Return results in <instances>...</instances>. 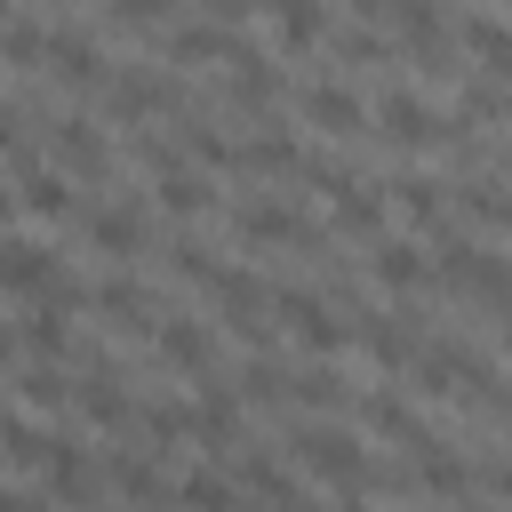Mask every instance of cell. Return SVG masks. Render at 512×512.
<instances>
[{
	"instance_id": "ffe728a7",
	"label": "cell",
	"mask_w": 512,
	"mask_h": 512,
	"mask_svg": "<svg viewBox=\"0 0 512 512\" xmlns=\"http://www.w3.org/2000/svg\"><path fill=\"white\" fill-rule=\"evenodd\" d=\"M184 440H192V408L184 400H144L136 408V448L144 456H176Z\"/></svg>"
},
{
	"instance_id": "cb8c5ba5",
	"label": "cell",
	"mask_w": 512,
	"mask_h": 512,
	"mask_svg": "<svg viewBox=\"0 0 512 512\" xmlns=\"http://www.w3.org/2000/svg\"><path fill=\"white\" fill-rule=\"evenodd\" d=\"M328 48H336V64H352V72H384V64H392V40H384L376 24H328Z\"/></svg>"
},
{
	"instance_id": "7bdbcfd3",
	"label": "cell",
	"mask_w": 512,
	"mask_h": 512,
	"mask_svg": "<svg viewBox=\"0 0 512 512\" xmlns=\"http://www.w3.org/2000/svg\"><path fill=\"white\" fill-rule=\"evenodd\" d=\"M16 344H24V336H16V328H0V360H8V352H16Z\"/></svg>"
},
{
	"instance_id": "f35d334b",
	"label": "cell",
	"mask_w": 512,
	"mask_h": 512,
	"mask_svg": "<svg viewBox=\"0 0 512 512\" xmlns=\"http://www.w3.org/2000/svg\"><path fill=\"white\" fill-rule=\"evenodd\" d=\"M168 8H176V0H112L104 24H120V32H152V24H168Z\"/></svg>"
},
{
	"instance_id": "7402d4cb",
	"label": "cell",
	"mask_w": 512,
	"mask_h": 512,
	"mask_svg": "<svg viewBox=\"0 0 512 512\" xmlns=\"http://www.w3.org/2000/svg\"><path fill=\"white\" fill-rule=\"evenodd\" d=\"M368 272H376L384 288H400V296L432 288V264H424V248H416V240H376V248H368Z\"/></svg>"
},
{
	"instance_id": "ac0fdd59",
	"label": "cell",
	"mask_w": 512,
	"mask_h": 512,
	"mask_svg": "<svg viewBox=\"0 0 512 512\" xmlns=\"http://www.w3.org/2000/svg\"><path fill=\"white\" fill-rule=\"evenodd\" d=\"M296 104H304V120H312V128H328V136H368L360 96H352V88H336V80H312Z\"/></svg>"
},
{
	"instance_id": "836d02e7",
	"label": "cell",
	"mask_w": 512,
	"mask_h": 512,
	"mask_svg": "<svg viewBox=\"0 0 512 512\" xmlns=\"http://www.w3.org/2000/svg\"><path fill=\"white\" fill-rule=\"evenodd\" d=\"M16 400H24V408H64V400H72V376H64V360H32V368L16 376Z\"/></svg>"
},
{
	"instance_id": "8d00e7d4",
	"label": "cell",
	"mask_w": 512,
	"mask_h": 512,
	"mask_svg": "<svg viewBox=\"0 0 512 512\" xmlns=\"http://www.w3.org/2000/svg\"><path fill=\"white\" fill-rule=\"evenodd\" d=\"M136 160H144V168H152L160 184L192 168V160H184V144H176V128H168V136H152V128H136Z\"/></svg>"
},
{
	"instance_id": "52a82bcc",
	"label": "cell",
	"mask_w": 512,
	"mask_h": 512,
	"mask_svg": "<svg viewBox=\"0 0 512 512\" xmlns=\"http://www.w3.org/2000/svg\"><path fill=\"white\" fill-rule=\"evenodd\" d=\"M0 288H8V296H32V304H56V296L72 288V272H64V256H48L40 240H8V232H0Z\"/></svg>"
},
{
	"instance_id": "44dd1931",
	"label": "cell",
	"mask_w": 512,
	"mask_h": 512,
	"mask_svg": "<svg viewBox=\"0 0 512 512\" xmlns=\"http://www.w3.org/2000/svg\"><path fill=\"white\" fill-rule=\"evenodd\" d=\"M456 48H472L480 72L512 88V24H504V16H464V24H456Z\"/></svg>"
},
{
	"instance_id": "7c38bea8",
	"label": "cell",
	"mask_w": 512,
	"mask_h": 512,
	"mask_svg": "<svg viewBox=\"0 0 512 512\" xmlns=\"http://www.w3.org/2000/svg\"><path fill=\"white\" fill-rule=\"evenodd\" d=\"M152 344H160V360H168V368H184V376H216V328H208V320L168 312V320L152 328Z\"/></svg>"
},
{
	"instance_id": "b9f144b4",
	"label": "cell",
	"mask_w": 512,
	"mask_h": 512,
	"mask_svg": "<svg viewBox=\"0 0 512 512\" xmlns=\"http://www.w3.org/2000/svg\"><path fill=\"white\" fill-rule=\"evenodd\" d=\"M0 512H48V504H40V496H24V488H8V480H0Z\"/></svg>"
},
{
	"instance_id": "30bf717a",
	"label": "cell",
	"mask_w": 512,
	"mask_h": 512,
	"mask_svg": "<svg viewBox=\"0 0 512 512\" xmlns=\"http://www.w3.org/2000/svg\"><path fill=\"white\" fill-rule=\"evenodd\" d=\"M48 80H64V88H104V48H96V32H80V24H56L48 32V64H40Z\"/></svg>"
},
{
	"instance_id": "7a4b0ae2",
	"label": "cell",
	"mask_w": 512,
	"mask_h": 512,
	"mask_svg": "<svg viewBox=\"0 0 512 512\" xmlns=\"http://www.w3.org/2000/svg\"><path fill=\"white\" fill-rule=\"evenodd\" d=\"M368 128H376L392 152H448V120H440V112H424L408 88H376Z\"/></svg>"
},
{
	"instance_id": "8992f818",
	"label": "cell",
	"mask_w": 512,
	"mask_h": 512,
	"mask_svg": "<svg viewBox=\"0 0 512 512\" xmlns=\"http://www.w3.org/2000/svg\"><path fill=\"white\" fill-rule=\"evenodd\" d=\"M88 312H96L112 336H144V328H160L176 304H160V296H152L144 280H128V272H104V280L88 288Z\"/></svg>"
},
{
	"instance_id": "ab89813d",
	"label": "cell",
	"mask_w": 512,
	"mask_h": 512,
	"mask_svg": "<svg viewBox=\"0 0 512 512\" xmlns=\"http://www.w3.org/2000/svg\"><path fill=\"white\" fill-rule=\"evenodd\" d=\"M200 8H208V24H224V32H232V24H248L264 0H200Z\"/></svg>"
},
{
	"instance_id": "74e56055",
	"label": "cell",
	"mask_w": 512,
	"mask_h": 512,
	"mask_svg": "<svg viewBox=\"0 0 512 512\" xmlns=\"http://www.w3.org/2000/svg\"><path fill=\"white\" fill-rule=\"evenodd\" d=\"M216 264H224V256H216V248H200L192 232H184V240H168V272H176V280H200V288H208V280H216Z\"/></svg>"
},
{
	"instance_id": "4316f807",
	"label": "cell",
	"mask_w": 512,
	"mask_h": 512,
	"mask_svg": "<svg viewBox=\"0 0 512 512\" xmlns=\"http://www.w3.org/2000/svg\"><path fill=\"white\" fill-rule=\"evenodd\" d=\"M24 352H32V360H72V312L32 304V312H24Z\"/></svg>"
},
{
	"instance_id": "603a6c76",
	"label": "cell",
	"mask_w": 512,
	"mask_h": 512,
	"mask_svg": "<svg viewBox=\"0 0 512 512\" xmlns=\"http://www.w3.org/2000/svg\"><path fill=\"white\" fill-rule=\"evenodd\" d=\"M264 16H272V32H280V48H320L328 40V8L320 0H264Z\"/></svg>"
},
{
	"instance_id": "60d3db41",
	"label": "cell",
	"mask_w": 512,
	"mask_h": 512,
	"mask_svg": "<svg viewBox=\"0 0 512 512\" xmlns=\"http://www.w3.org/2000/svg\"><path fill=\"white\" fill-rule=\"evenodd\" d=\"M16 120H24V104H0V160L24 144V136H16Z\"/></svg>"
},
{
	"instance_id": "9c48e42d",
	"label": "cell",
	"mask_w": 512,
	"mask_h": 512,
	"mask_svg": "<svg viewBox=\"0 0 512 512\" xmlns=\"http://www.w3.org/2000/svg\"><path fill=\"white\" fill-rule=\"evenodd\" d=\"M240 416H248L240 384H224V376H200V400H192V440L224 456V448H240Z\"/></svg>"
},
{
	"instance_id": "e575fe53",
	"label": "cell",
	"mask_w": 512,
	"mask_h": 512,
	"mask_svg": "<svg viewBox=\"0 0 512 512\" xmlns=\"http://www.w3.org/2000/svg\"><path fill=\"white\" fill-rule=\"evenodd\" d=\"M176 504H184V512H240L232 480H216V472H184V480H176Z\"/></svg>"
},
{
	"instance_id": "d4e9b609",
	"label": "cell",
	"mask_w": 512,
	"mask_h": 512,
	"mask_svg": "<svg viewBox=\"0 0 512 512\" xmlns=\"http://www.w3.org/2000/svg\"><path fill=\"white\" fill-rule=\"evenodd\" d=\"M328 208H336V232H344V240H376V232H384V184H368V176H360L344 200H328Z\"/></svg>"
},
{
	"instance_id": "277c9868",
	"label": "cell",
	"mask_w": 512,
	"mask_h": 512,
	"mask_svg": "<svg viewBox=\"0 0 512 512\" xmlns=\"http://www.w3.org/2000/svg\"><path fill=\"white\" fill-rule=\"evenodd\" d=\"M272 320H280L304 352H336V344L352 336V328H344V312H336L320 288H296V280H280V288H272Z\"/></svg>"
},
{
	"instance_id": "ba28073f",
	"label": "cell",
	"mask_w": 512,
	"mask_h": 512,
	"mask_svg": "<svg viewBox=\"0 0 512 512\" xmlns=\"http://www.w3.org/2000/svg\"><path fill=\"white\" fill-rule=\"evenodd\" d=\"M88 240H96V256H144V240H152V208L144 200H96L88 208Z\"/></svg>"
},
{
	"instance_id": "5b68a950",
	"label": "cell",
	"mask_w": 512,
	"mask_h": 512,
	"mask_svg": "<svg viewBox=\"0 0 512 512\" xmlns=\"http://www.w3.org/2000/svg\"><path fill=\"white\" fill-rule=\"evenodd\" d=\"M96 96H104V112H112L120 128H136V120H152V112H176V80L152 72V64H112Z\"/></svg>"
},
{
	"instance_id": "ee69618b",
	"label": "cell",
	"mask_w": 512,
	"mask_h": 512,
	"mask_svg": "<svg viewBox=\"0 0 512 512\" xmlns=\"http://www.w3.org/2000/svg\"><path fill=\"white\" fill-rule=\"evenodd\" d=\"M496 176H512V144H496Z\"/></svg>"
},
{
	"instance_id": "e0dca14e",
	"label": "cell",
	"mask_w": 512,
	"mask_h": 512,
	"mask_svg": "<svg viewBox=\"0 0 512 512\" xmlns=\"http://www.w3.org/2000/svg\"><path fill=\"white\" fill-rule=\"evenodd\" d=\"M456 296H472V304H488L496 320H512V256L472 248V256H464V272H456Z\"/></svg>"
},
{
	"instance_id": "9a60e30c",
	"label": "cell",
	"mask_w": 512,
	"mask_h": 512,
	"mask_svg": "<svg viewBox=\"0 0 512 512\" xmlns=\"http://www.w3.org/2000/svg\"><path fill=\"white\" fill-rule=\"evenodd\" d=\"M160 48H168V64H232L240 32H224V24H208V16H184V24L160 32Z\"/></svg>"
},
{
	"instance_id": "f1b7e54d",
	"label": "cell",
	"mask_w": 512,
	"mask_h": 512,
	"mask_svg": "<svg viewBox=\"0 0 512 512\" xmlns=\"http://www.w3.org/2000/svg\"><path fill=\"white\" fill-rule=\"evenodd\" d=\"M16 200H24L32 216H72V208H80V192H72L64 168H32V176L16 184Z\"/></svg>"
},
{
	"instance_id": "f6af8a7d",
	"label": "cell",
	"mask_w": 512,
	"mask_h": 512,
	"mask_svg": "<svg viewBox=\"0 0 512 512\" xmlns=\"http://www.w3.org/2000/svg\"><path fill=\"white\" fill-rule=\"evenodd\" d=\"M272 512H312V496H288V504H272Z\"/></svg>"
},
{
	"instance_id": "1f68e13d",
	"label": "cell",
	"mask_w": 512,
	"mask_h": 512,
	"mask_svg": "<svg viewBox=\"0 0 512 512\" xmlns=\"http://www.w3.org/2000/svg\"><path fill=\"white\" fill-rule=\"evenodd\" d=\"M240 400H248V408H288V368H280L272 352H256V360L240 368Z\"/></svg>"
},
{
	"instance_id": "3957f363",
	"label": "cell",
	"mask_w": 512,
	"mask_h": 512,
	"mask_svg": "<svg viewBox=\"0 0 512 512\" xmlns=\"http://www.w3.org/2000/svg\"><path fill=\"white\" fill-rule=\"evenodd\" d=\"M232 240L240 248H320V232H312V216L304 208H288V200H232Z\"/></svg>"
},
{
	"instance_id": "5bb4252c",
	"label": "cell",
	"mask_w": 512,
	"mask_h": 512,
	"mask_svg": "<svg viewBox=\"0 0 512 512\" xmlns=\"http://www.w3.org/2000/svg\"><path fill=\"white\" fill-rule=\"evenodd\" d=\"M280 88H288V80H280V64H272V56H256V48L240 40V48H232V80H224V96H232L240 112H256V120H264V112L280 104Z\"/></svg>"
},
{
	"instance_id": "f546056e",
	"label": "cell",
	"mask_w": 512,
	"mask_h": 512,
	"mask_svg": "<svg viewBox=\"0 0 512 512\" xmlns=\"http://www.w3.org/2000/svg\"><path fill=\"white\" fill-rule=\"evenodd\" d=\"M0 64H16V72H40V64H48V24H32V16H8V24H0Z\"/></svg>"
},
{
	"instance_id": "484cf974",
	"label": "cell",
	"mask_w": 512,
	"mask_h": 512,
	"mask_svg": "<svg viewBox=\"0 0 512 512\" xmlns=\"http://www.w3.org/2000/svg\"><path fill=\"white\" fill-rule=\"evenodd\" d=\"M48 496H64L72 512L96 504V472H88V456H80L72 440H56V456H48Z\"/></svg>"
},
{
	"instance_id": "8fae6325",
	"label": "cell",
	"mask_w": 512,
	"mask_h": 512,
	"mask_svg": "<svg viewBox=\"0 0 512 512\" xmlns=\"http://www.w3.org/2000/svg\"><path fill=\"white\" fill-rule=\"evenodd\" d=\"M104 480H112V488H120V496H128L136 512H168V504H176V488L160 480V456H144L136 440L104 456Z\"/></svg>"
},
{
	"instance_id": "7dc6e473",
	"label": "cell",
	"mask_w": 512,
	"mask_h": 512,
	"mask_svg": "<svg viewBox=\"0 0 512 512\" xmlns=\"http://www.w3.org/2000/svg\"><path fill=\"white\" fill-rule=\"evenodd\" d=\"M464 512H488V504H464Z\"/></svg>"
},
{
	"instance_id": "83f0119b",
	"label": "cell",
	"mask_w": 512,
	"mask_h": 512,
	"mask_svg": "<svg viewBox=\"0 0 512 512\" xmlns=\"http://www.w3.org/2000/svg\"><path fill=\"white\" fill-rule=\"evenodd\" d=\"M504 112H512V88L488 80V72H464V88H456V120L480 128V120H504Z\"/></svg>"
},
{
	"instance_id": "4dcf8cb0",
	"label": "cell",
	"mask_w": 512,
	"mask_h": 512,
	"mask_svg": "<svg viewBox=\"0 0 512 512\" xmlns=\"http://www.w3.org/2000/svg\"><path fill=\"white\" fill-rule=\"evenodd\" d=\"M56 440H64V432H40L32 416H0V456H8V464H48Z\"/></svg>"
},
{
	"instance_id": "d6986e66",
	"label": "cell",
	"mask_w": 512,
	"mask_h": 512,
	"mask_svg": "<svg viewBox=\"0 0 512 512\" xmlns=\"http://www.w3.org/2000/svg\"><path fill=\"white\" fill-rule=\"evenodd\" d=\"M408 464H416V488H424V496H456V504H472V456H456L448 440L416 448Z\"/></svg>"
},
{
	"instance_id": "c3c4849f",
	"label": "cell",
	"mask_w": 512,
	"mask_h": 512,
	"mask_svg": "<svg viewBox=\"0 0 512 512\" xmlns=\"http://www.w3.org/2000/svg\"><path fill=\"white\" fill-rule=\"evenodd\" d=\"M0 24H8V0H0Z\"/></svg>"
},
{
	"instance_id": "d590c367",
	"label": "cell",
	"mask_w": 512,
	"mask_h": 512,
	"mask_svg": "<svg viewBox=\"0 0 512 512\" xmlns=\"http://www.w3.org/2000/svg\"><path fill=\"white\" fill-rule=\"evenodd\" d=\"M160 208H168V216H208V208H216V184L184 168V176H168V184H160Z\"/></svg>"
},
{
	"instance_id": "d6a6232c",
	"label": "cell",
	"mask_w": 512,
	"mask_h": 512,
	"mask_svg": "<svg viewBox=\"0 0 512 512\" xmlns=\"http://www.w3.org/2000/svg\"><path fill=\"white\" fill-rule=\"evenodd\" d=\"M288 400H296V408H320V416H328V408H344L352 392H344V376H336V368H288Z\"/></svg>"
},
{
	"instance_id": "bcb514c9",
	"label": "cell",
	"mask_w": 512,
	"mask_h": 512,
	"mask_svg": "<svg viewBox=\"0 0 512 512\" xmlns=\"http://www.w3.org/2000/svg\"><path fill=\"white\" fill-rule=\"evenodd\" d=\"M336 512H368V504H352V496H344V504H336Z\"/></svg>"
},
{
	"instance_id": "4fadbf2b",
	"label": "cell",
	"mask_w": 512,
	"mask_h": 512,
	"mask_svg": "<svg viewBox=\"0 0 512 512\" xmlns=\"http://www.w3.org/2000/svg\"><path fill=\"white\" fill-rule=\"evenodd\" d=\"M376 184H384V200H392L408 224H424V232L448 224V184H440V176H424V168H392V176H376Z\"/></svg>"
},
{
	"instance_id": "6da1fadb",
	"label": "cell",
	"mask_w": 512,
	"mask_h": 512,
	"mask_svg": "<svg viewBox=\"0 0 512 512\" xmlns=\"http://www.w3.org/2000/svg\"><path fill=\"white\" fill-rule=\"evenodd\" d=\"M312 480H328V488H344V496H368V448L344 432V424H288V440H280Z\"/></svg>"
},
{
	"instance_id": "2e32d148",
	"label": "cell",
	"mask_w": 512,
	"mask_h": 512,
	"mask_svg": "<svg viewBox=\"0 0 512 512\" xmlns=\"http://www.w3.org/2000/svg\"><path fill=\"white\" fill-rule=\"evenodd\" d=\"M360 424H368L376 440H392V448H408V456L440 440V432H432V424H424V416H416L408 400H392V392H368V400H360Z\"/></svg>"
}]
</instances>
